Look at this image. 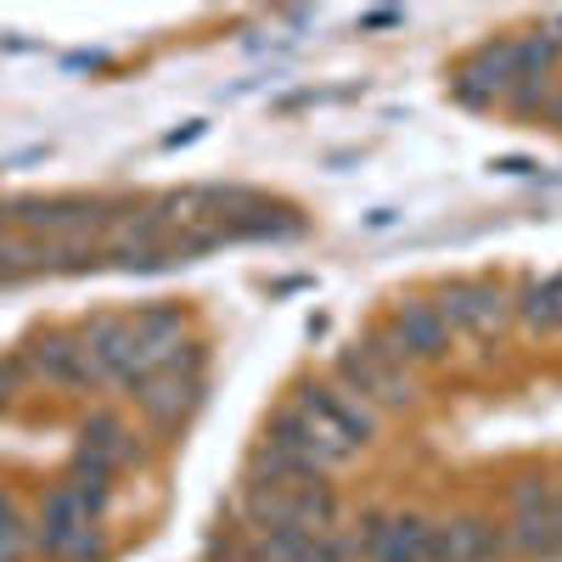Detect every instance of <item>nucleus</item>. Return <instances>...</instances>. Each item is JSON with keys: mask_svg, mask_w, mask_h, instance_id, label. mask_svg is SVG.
<instances>
[{"mask_svg": "<svg viewBox=\"0 0 562 562\" xmlns=\"http://www.w3.org/2000/svg\"><path fill=\"white\" fill-rule=\"evenodd\" d=\"M299 411L321 428V439H333V445L349 450V456H360L371 439H378V411H371L360 394H349V389L304 383V389H299Z\"/></svg>", "mask_w": 562, "mask_h": 562, "instance_id": "1", "label": "nucleus"}, {"mask_svg": "<svg viewBox=\"0 0 562 562\" xmlns=\"http://www.w3.org/2000/svg\"><path fill=\"white\" fill-rule=\"evenodd\" d=\"M371 355L389 360V366H428V360H445L450 355V326L434 304H400L389 333L371 338Z\"/></svg>", "mask_w": 562, "mask_h": 562, "instance_id": "2", "label": "nucleus"}, {"mask_svg": "<svg viewBox=\"0 0 562 562\" xmlns=\"http://www.w3.org/2000/svg\"><path fill=\"white\" fill-rule=\"evenodd\" d=\"M12 220L34 231V237H85V231L119 225V214L102 198H34V203H18Z\"/></svg>", "mask_w": 562, "mask_h": 562, "instance_id": "3", "label": "nucleus"}, {"mask_svg": "<svg viewBox=\"0 0 562 562\" xmlns=\"http://www.w3.org/2000/svg\"><path fill=\"white\" fill-rule=\"evenodd\" d=\"M338 378H344V383H349V394H360L366 405L378 400V405L405 411V405H416V394H422L400 366L378 360L371 349H344V355H338Z\"/></svg>", "mask_w": 562, "mask_h": 562, "instance_id": "4", "label": "nucleus"}, {"mask_svg": "<svg viewBox=\"0 0 562 562\" xmlns=\"http://www.w3.org/2000/svg\"><path fill=\"white\" fill-rule=\"evenodd\" d=\"M434 310L445 315V326H461V333H479V338L501 333L506 315H512L501 288H490V281H456L445 293V304H434Z\"/></svg>", "mask_w": 562, "mask_h": 562, "instance_id": "5", "label": "nucleus"}, {"mask_svg": "<svg viewBox=\"0 0 562 562\" xmlns=\"http://www.w3.org/2000/svg\"><path fill=\"white\" fill-rule=\"evenodd\" d=\"M130 394H135L140 416H147L153 428H175V422L198 405V378L192 371H153V378H140Z\"/></svg>", "mask_w": 562, "mask_h": 562, "instance_id": "6", "label": "nucleus"}, {"mask_svg": "<svg viewBox=\"0 0 562 562\" xmlns=\"http://www.w3.org/2000/svg\"><path fill=\"white\" fill-rule=\"evenodd\" d=\"M501 551H506V535H495L479 518L434 524V535H428V562H490Z\"/></svg>", "mask_w": 562, "mask_h": 562, "instance_id": "7", "label": "nucleus"}, {"mask_svg": "<svg viewBox=\"0 0 562 562\" xmlns=\"http://www.w3.org/2000/svg\"><path fill=\"white\" fill-rule=\"evenodd\" d=\"M29 366L40 371V378H52V383H74V389L102 383L97 360H90V355H85V344H74V338H40V344L29 349Z\"/></svg>", "mask_w": 562, "mask_h": 562, "instance_id": "8", "label": "nucleus"}, {"mask_svg": "<svg viewBox=\"0 0 562 562\" xmlns=\"http://www.w3.org/2000/svg\"><path fill=\"white\" fill-rule=\"evenodd\" d=\"M428 535H434V524L416 518V512L383 518V529H378V540H371L366 562H428Z\"/></svg>", "mask_w": 562, "mask_h": 562, "instance_id": "9", "label": "nucleus"}, {"mask_svg": "<svg viewBox=\"0 0 562 562\" xmlns=\"http://www.w3.org/2000/svg\"><path fill=\"white\" fill-rule=\"evenodd\" d=\"M79 456L102 461V467H124L135 456V434L124 428L119 416H90L85 434H79Z\"/></svg>", "mask_w": 562, "mask_h": 562, "instance_id": "10", "label": "nucleus"}, {"mask_svg": "<svg viewBox=\"0 0 562 562\" xmlns=\"http://www.w3.org/2000/svg\"><path fill=\"white\" fill-rule=\"evenodd\" d=\"M524 321L529 326H540V333H551V326H562V276H551V281H535V288L524 293Z\"/></svg>", "mask_w": 562, "mask_h": 562, "instance_id": "11", "label": "nucleus"}, {"mask_svg": "<svg viewBox=\"0 0 562 562\" xmlns=\"http://www.w3.org/2000/svg\"><path fill=\"white\" fill-rule=\"evenodd\" d=\"M29 546H34V535H29V524L18 518V501L0 495V562H23Z\"/></svg>", "mask_w": 562, "mask_h": 562, "instance_id": "12", "label": "nucleus"}, {"mask_svg": "<svg viewBox=\"0 0 562 562\" xmlns=\"http://www.w3.org/2000/svg\"><path fill=\"white\" fill-rule=\"evenodd\" d=\"M102 557H108V546H102L97 529H79V535L68 540V551H63V562H102Z\"/></svg>", "mask_w": 562, "mask_h": 562, "instance_id": "13", "label": "nucleus"}, {"mask_svg": "<svg viewBox=\"0 0 562 562\" xmlns=\"http://www.w3.org/2000/svg\"><path fill=\"white\" fill-rule=\"evenodd\" d=\"M546 506H551L546 479H524V484H518V518H524V512H546Z\"/></svg>", "mask_w": 562, "mask_h": 562, "instance_id": "14", "label": "nucleus"}, {"mask_svg": "<svg viewBox=\"0 0 562 562\" xmlns=\"http://www.w3.org/2000/svg\"><path fill=\"white\" fill-rule=\"evenodd\" d=\"M546 119H551V124H562V97H551V102H546Z\"/></svg>", "mask_w": 562, "mask_h": 562, "instance_id": "15", "label": "nucleus"}]
</instances>
